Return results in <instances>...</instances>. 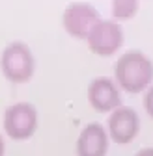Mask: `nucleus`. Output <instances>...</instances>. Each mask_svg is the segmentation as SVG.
Segmentation results:
<instances>
[{
    "label": "nucleus",
    "instance_id": "nucleus-9",
    "mask_svg": "<svg viewBox=\"0 0 153 156\" xmlns=\"http://www.w3.org/2000/svg\"><path fill=\"white\" fill-rule=\"evenodd\" d=\"M138 0H112V17L114 21H127L138 11Z\"/></svg>",
    "mask_w": 153,
    "mask_h": 156
},
{
    "label": "nucleus",
    "instance_id": "nucleus-2",
    "mask_svg": "<svg viewBox=\"0 0 153 156\" xmlns=\"http://www.w3.org/2000/svg\"><path fill=\"white\" fill-rule=\"evenodd\" d=\"M0 69L8 80L15 84L28 82L35 71V58L24 41H11L0 54Z\"/></svg>",
    "mask_w": 153,
    "mask_h": 156
},
{
    "label": "nucleus",
    "instance_id": "nucleus-5",
    "mask_svg": "<svg viewBox=\"0 0 153 156\" xmlns=\"http://www.w3.org/2000/svg\"><path fill=\"white\" fill-rule=\"evenodd\" d=\"M88 47L97 56H112L123 45V30L114 19H101L86 37Z\"/></svg>",
    "mask_w": 153,
    "mask_h": 156
},
{
    "label": "nucleus",
    "instance_id": "nucleus-8",
    "mask_svg": "<svg viewBox=\"0 0 153 156\" xmlns=\"http://www.w3.org/2000/svg\"><path fill=\"white\" fill-rule=\"evenodd\" d=\"M108 132L101 123H88L76 138V156H106Z\"/></svg>",
    "mask_w": 153,
    "mask_h": 156
},
{
    "label": "nucleus",
    "instance_id": "nucleus-11",
    "mask_svg": "<svg viewBox=\"0 0 153 156\" xmlns=\"http://www.w3.org/2000/svg\"><path fill=\"white\" fill-rule=\"evenodd\" d=\"M135 156H153V147H144V149H140Z\"/></svg>",
    "mask_w": 153,
    "mask_h": 156
},
{
    "label": "nucleus",
    "instance_id": "nucleus-12",
    "mask_svg": "<svg viewBox=\"0 0 153 156\" xmlns=\"http://www.w3.org/2000/svg\"><path fill=\"white\" fill-rule=\"evenodd\" d=\"M4 154H6V143H4L2 134H0V156H4Z\"/></svg>",
    "mask_w": 153,
    "mask_h": 156
},
{
    "label": "nucleus",
    "instance_id": "nucleus-4",
    "mask_svg": "<svg viewBox=\"0 0 153 156\" xmlns=\"http://www.w3.org/2000/svg\"><path fill=\"white\" fill-rule=\"evenodd\" d=\"M101 21L97 8L90 2H71L62 13V24L65 32L76 39H86L91 28Z\"/></svg>",
    "mask_w": 153,
    "mask_h": 156
},
{
    "label": "nucleus",
    "instance_id": "nucleus-10",
    "mask_svg": "<svg viewBox=\"0 0 153 156\" xmlns=\"http://www.w3.org/2000/svg\"><path fill=\"white\" fill-rule=\"evenodd\" d=\"M144 108H146V113L153 119V84L146 89V95H144Z\"/></svg>",
    "mask_w": 153,
    "mask_h": 156
},
{
    "label": "nucleus",
    "instance_id": "nucleus-3",
    "mask_svg": "<svg viewBox=\"0 0 153 156\" xmlns=\"http://www.w3.org/2000/svg\"><path fill=\"white\" fill-rule=\"evenodd\" d=\"M37 128V110L30 102H15L4 112V132L11 140H28Z\"/></svg>",
    "mask_w": 153,
    "mask_h": 156
},
{
    "label": "nucleus",
    "instance_id": "nucleus-1",
    "mask_svg": "<svg viewBox=\"0 0 153 156\" xmlns=\"http://www.w3.org/2000/svg\"><path fill=\"white\" fill-rule=\"evenodd\" d=\"M118 87L127 93H140L153 82V62L142 50H127L118 58L114 67Z\"/></svg>",
    "mask_w": 153,
    "mask_h": 156
},
{
    "label": "nucleus",
    "instance_id": "nucleus-6",
    "mask_svg": "<svg viewBox=\"0 0 153 156\" xmlns=\"http://www.w3.org/2000/svg\"><path fill=\"white\" fill-rule=\"evenodd\" d=\"M106 132L108 138L118 143V145H127L138 136L140 132V117L135 108L131 106H120L114 112H110L108 123H106Z\"/></svg>",
    "mask_w": 153,
    "mask_h": 156
},
{
    "label": "nucleus",
    "instance_id": "nucleus-7",
    "mask_svg": "<svg viewBox=\"0 0 153 156\" xmlns=\"http://www.w3.org/2000/svg\"><path fill=\"white\" fill-rule=\"evenodd\" d=\"M88 102L95 112H114L121 106V95L118 84L108 76L93 78L88 86Z\"/></svg>",
    "mask_w": 153,
    "mask_h": 156
}]
</instances>
